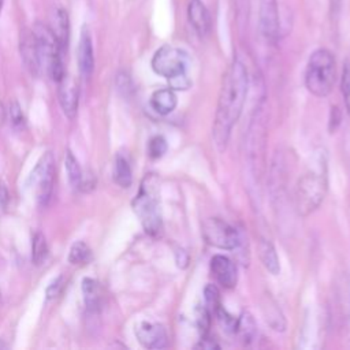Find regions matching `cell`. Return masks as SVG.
I'll use <instances>...</instances> for the list:
<instances>
[{"label": "cell", "mask_w": 350, "mask_h": 350, "mask_svg": "<svg viewBox=\"0 0 350 350\" xmlns=\"http://www.w3.org/2000/svg\"><path fill=\"white\" fill-rule=\"evenodd\" d=\"M48 256V243L42 232L37 231L31 238V261L36 265L44 262Z\"/></svg>", "instance_id": "obj_22"}, {"label": "cell", "mask_w": 350, "mask_h": 350, "mask_svg": "<svg viewBox=\"0 0 350 350\" xmlns=\"http://www.w3.org/2000/svg\"><path fill=\"white\" fill-rule=\"evenodd\" d=\"M89 260H90V249L88 247V245L81 241L75 242L70 249L68 261L71 264H83V262H88Z\"/></svg>", "instance_id": "obj_24"}, {"label": "cell", "mask_w": 350, "mask_h": 350, "mask_svg": "<svg viewBox=\"0 0 350 350\" xmlns=\"http://www.w3.org/2000/svg\"><path fill=\"white\" fill-rule=\"evenodd\" d=\"M48 26L52 30L53 36L56 37L62 52L64 53L67 51L68 41H70V18H68L67 10L63 5L56 4L52 7Z\"/></svg>", "instance_id": "obj_12"}, {"label": "cell", "mask_w": 350, "mask_h": 350, "mask_svg": "<svg viewBox=\"0 0 350 350\" xmlns=\"http://www.w3.org/2000/svg\"><path fill=\"white\" fill-rule=\"evenodd\" d=\"M113 179L122 187H129L133 182V172H131L130 163L122 154L116 156L115 167H113Z\"/></svg>", "instance_id": "obj_20"}, {"label": "cell", "mask_w": 350, "mask_h": 350, "mask_svg": "<svg viewBox=\"0 0 350 350\" xmlns=\"http://www.w3.org/2000/svg\"><path fill=\"white\" fill-rule=\"evenodd\" d=\"M135 336L146 349H163L167 346V331L159 323L141 321L135 325Z\"/></svg>", "instance_id": "obj_11"}, {"label": "cell", "mask_w": 350, "mask_h": 350, "mask_svg": "<svg viewBox=\"0 0 350 350\" xmlns=\"http://www.w3.org/2000/svg\"><path fill=\"white\" fill-rule=\"evenodd\" d=\"M167 152V141L161 135L153 137L148 144V153L152 159H160Z\"/></svg>", "instance_id": "obj_25"}, {"label": "cell", "mask_w": 350, "mask_h": 350, "mask_svg": "<svg viewBox=\"0 0 350 350\" xmlns=\"http://www.w3.org/2000/svg\"><path fill=\"white\" fill-rule=\"evenodd\" d=\"M8 113H10V119L12 122L14 126L19 127L23 124L25 122V118H23V112H22V108L19 105L18 101H11L10 103V108H8Z\"/></svg>", "instance_id": "obj_27"}, {"label": "cell", "mask_w": 350, "mask_h": 350, "mask_svg": "<svg viewBox=\"0 0 350 350\" xmlns=\"http://www.w3.org/2000/svg\"><path fill=\"white\" fill-rule=\"evenodd\" d=\"M3 4H4V0H0V14L3 11Z\"/></svg>", "instance_id": "obj_30"}, {"label": "cell", "mask_w": 350, "mask_h": 350, "mask_svg": "<svg viewBox=\"0 0 350 350\" xmlns=\"http://www.w3.org/2000/svg\"><path fill=\"white\" fill-rule=\"evenodd\" d=\"M60 287H62V278H57V279H56L55 282H52V283L49 284V287L46 288V298L49 299V298L56 297V295L59 294Z\"/></svg>", "instance_id": "obj_28"}, {"label": "cell", "mask_w": 350, "mask_h": 350, "mask_svg": "<svg viewBox=\"0 0 350 350\" xmlns=\"http://www.w3.org/2000/svg\"><path fill=\"white\" fill-rule=\"evenodd\" d=\"M31 31L34 34L41 67L45 68L46 74L51 77L52 81H55V82L62 81V78L66 75L64 67H63V60H62L63 52H62L52 30L44 22L37 21L33 25Z\"/></svg>", "instance_id": "obj_6"}, {"label": "cell", "mask_w": 350, "mask_h": 350, "mask_svg": "<svg viewBox=\"0 0 350 350\" xmlns=\"http://www.w3.org/2000/svg\"><path fill=\"white\" fill-rule=\"evenodd\" d=\"M77 57H78V68L81 75L85 78H89L94 70V55H93L92 36L86 25H83L81 29Z\"/></svg>", "instance_id": "obj_13"}, {"label": "cell", "mask_w": 350, "mask_h": 350, "mask_svg": "<svg viewBox=\"0 0 350 350\" xmlns=\"http://www.w3.org/2000/svg\"><path fill=\"white\" fill-rule=\"evenodd\" d=\"M176 96L174 93V89L165 88L156 90L150 97V105L152 108L160 113V115H168L171 113L176 107Z\"/></svg>", "instance_id": "obj_17"}, {"label": "cell", "mask_w": 350, "mask_h": 350, "mask_svg": "<svg viewBox=\"0 0 350 350\" xmlns=\"http://www.w3.org/2000/svg\"><path fill=\"white\" fill-rule=\"evenodd\" d=\"M202 238L211 246L231 250L239 243V235L235 227L228 224L220 217H208L201 227Z\"/></svg>", "instance_id": "obj_7"}, {"label": "cell", "mask_w": 350, "mask_h": 350, "mask_svg": "<svg viewBox=\"0 0 350 350\" xmlns=\"http://www.w3.org/2000/svg\"><path fill=\"white\" fill-rule=\"evenodd\" d=\"M327 193L325 165L305 172L295 187V208L301 216H308L323 202Z\"/></svg>", "instance_id": "obj_5"}, {"label": "cell", "mask_w": 350, "mask_h": 350, "mask_svg": "<svg viewBox=\"0 0 350 350\" xmlns=\"http://www.w3.org/2000/svg\"><path fill=\"white\" fill-rule=\"evenodd\" d=\"M247 70L243 62L237 57L223 78L216 107L212 135L219 150L226 148L232 127L242 113L247 94Z\"/></svg>", "instance_id": "obj_1"}, {"label": "cell", "mask_w": 350, "mask_h": 350, "mask_svg": "<svg viewBox=\"0 0 350 350\" xmlns=\"http://www.w3.org/2000/svg\"><path fill=\"white\" fill-rule=\"evenodd\" d=\"M187 18L200 37H205L211 31V14L201 0H190L187 5Z\"/></svg>", "instance_id": "obj_16"}, {"label": "cell", "mask_w": 350, "mask_h": 350, "mask_svg": "<svg viewBox=\"0 0 350 350\" xmlns=\"http://www.w3.org/2000/svg\"><path fill=\"white\" fill-rule=\"evenodd\" d=\"M258 254L262 265L269 271L272 275H278L280 272V264H279V257L276 254L275 246L267 241L261 239L258 243Z\"/></svg>", "instance_id": "obj_19"}, {"label": "cell", "mask_w": 350, "mask_h": 350, "mask_svg": "<svg viewBox=\"0 0 350 350\" xmlns=\"http://www.w3.org/2000/svg\"><path fill=\"white\" fill-rule=\"evenodd\" d=\"M260 30L268 41H278L280 23L276 0H260Z\"/></svg>", "instance_id": "obj_9"}, {"label": "cell", "mask_w": 350, "mask_h": 350, "mask_svg": "<svg viewBox=\"0 0 350 350\" xmlns=\"http://www.w3.org/2000/svg\"><path fill=\"white\" fill-rule=\"evenodd\" d=\"M19 48H21V56L26 68L30 71L31 75H40V72L42 71V67H41L34 34L31 30L26 29L21 33Z\"/></svg>", "instance_id": "obj_14"}, {"label": "cell", "mask_w": 350, "mask_h": 350, "mask_svg": "<svg viewBox=\"0 0 350 350\" xmlns=\"http://www.w3.org/2000/svg\"><path fill=\"white\" fill-rule=\"evenodd\" d=\"M189 56L187 53L172 45L160 46L152 57V68L156 74L170 81V88L175 90H186L191 81L187 77Z\"/></svg>", "instance_id": "obj_2"}, {"label": "cell", "mask_w": 350, "mask_h": 350, "mask_svg": "<svg viewBox=\"0 0 350 350\" xmlns=\"http://www.w3.org/2000/svg\"><path fill=\"white\" fill-rule=\"evenodd\" d=\"M64 167L68 175V180L74 187H79L81 182H82V170L81 165L78 163V160L75 159V156L72 154V152L70 149H67L66 156H64Z\"/></svg>", "instance_id": "obj_21"}, {"label": "cell", "mask_w": 350, "mask_h": 350, "mask_svg": "<svg viewBox=\"0 0 350 350\" xmlns=\"http://www.w3.org/2000/svg\"><path fill=\"white\" fill-rule=\"evenodd\" d=\"M254 328V321L249 314H242L239 319H237L235 334H238L243 342L252 340L256 331Z\"/></svg>", "instance_id": "obj_23"}, {"label": "cell", "mask_w": 350, "mask_h": 350, "mask_svg": "<svg viewBox=\"0 0 350 350\" xmlns=\"http://www.w3.org/2000/svg\"><path fill=\"white\" fill-rule=\"evenodd\" d=\"M7 204H8V191L4 187V185L0 183V206L5 208Z\"/></svg>", "instance_id": "obj_29"}, {"label": "cell", "mask_w": 350, "mask_h": 350, "mask_svg": "<svg viewBox=\"0 0 350 350\" xmlns=\"http://www.w3.org/2000/svg\"><path fill=\"white\" fill-rule=\"evenodd\" d=\"M55 180V157L52 152H45L34 167L30 182L36 187L37 201L41 206H45L52 196Z\"/></svg>", "instance_id": "obj_8"}, {"label": "cell", "mask_w": 350, "mask_h": 350, "mask_svg": "<svg viewBox=\"0 0 350 350\" xmlns=\"http://www.w3.org/2000/svg\"><path fill=\"white\" fill-rule=\"evenodd\" d=\"M82 294L88 310L98 312L101 305V293L98 283L92 278H85L82 280Z\"/></svg>", "instance_id": "obj_18"}, {"label": "cell", "mask_w": 350, "mask_h": 350, "mask_svg": "<svg viewBox=\"0 0 350 350\" xmlns=\"http://www.w3.org/2000/svg\"><path fill=\"white\" fill-rule=\"evenodd\" d=\"M211 272L216 282L224 288H231L237 283L235 264L223 254H216L211 260Z\"/></svg>", "instance_id": "obj_15"}, {"label": "cell", "mask_w": 350, "mask_h": 350, "mask_svg": "<svg viewBox=\"0 0 350 350\" xmlns=\"http://www.w3.org/2000/svg\"><path fill=\"white\" fill-rule=\"evenodd\" d=\"M133 208L148 234L157 235L161 231L159 179L154 174H148L141 182L139 191L133 201Z\"/></svg>", "instance_id": "obj_3"}, {"label": "cell", "mask_w": 350, "mask_h": 350, "mask_svg": "<svg viewBox=\"0 0 350 350\" xmlns=\"http://www.w3.org/2000/svg\"><path fill=\"white\" fill-rule=\"evenodd\" d=\"M57 97L60 107L64 115L68 119H74L78 112V103H79V86L75 79L70 75H64L62 81L57 82Z\"/></svg>", "instance_id": "obj_10"}, {"label": "cell", "mask_w": 350, "mask_h": 350, "mask_svg": "<svg viewBox=\"0 0 350 350\" xmlns=\"http://www.w3.org/2000/svg\"><path fill=\"white\" fill-rule=\"evenodd\" d=\"M336 77L335 57L325 49H316L308 60L305 68V86L317 97H325L331 93Z\"/></svg>", "instance_id": "obj_4"}, {"label": "cell", "mask_w": 350, "mask_h": 350, "mask_svg": "<svg viewBox=\"0 0 350 350\" xmlns=\"http://www.w3.org/2000/svg\"><path fill=\"white\" fill-rule=\"evenodd\" d=\"M342 94L346 105V111L350 115V59L346 60L342 74Z\"/></svg>", "instance_id": "obj_26"}]
</instances>
